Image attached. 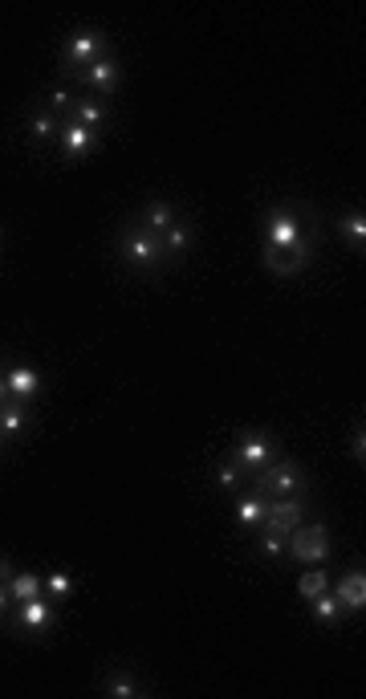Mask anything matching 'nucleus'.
Returning a JSON list of instances; mask_svg holds the SVG:
<instances>
[{
	"instance_id": "1",
	"label": "nucleus",
	"mask_w": 366,
	"mask_h": 699,
	"mask_svg": "<svg viewBox=\"0 0 366 699\" xmlns=\"http://www.w3.org/2000/svg\"><path fill=\"white\" fill-rule=\"evenodd\" d=\"M318 252L314 212L305 204H269L261 212V261L273 277H297L310 269Z\"/></svg>"
},
{
	"instance_id": "2",
	"label": "nucleus",
	"mask_w": 366,
	"mask_h": 699,
	"mask_svg": "<svg viewBox=\"0 0 366 699\" xmlns=\"http://www.w3.org/2000/svg\"><path fill=\"white\" fill-rule=\"evenodd\" d=\"M114 252H118V261L127 265L131 273H139V277H155V273H163V269L171 265L167 248H163V236L151 232V228H143L135 216L118 224V232H114Z\"/></svg>"
},
{
	"instance_id": "3",
	"label": "nucleus",
	"mask_w": 366,
	"mask_h": 699,
	"mask_svg": "<svg viewBox=\"0 0 366 699\" xmlns=\"http://www.w3.org/2000/svg\"><path fill=\"white\" fill-rule=\"evenodd\" d=\"M102 57H114L110 33L106 29H78V33H70L66 41H61L57 70L66 74V82H70V78H78L82 70H90L94 61H102Z\"/></svg>"
},
{
	"instance_id": "4",
	"label": "nucleus",
	"mask_w": 366,
	"mask_h": 699,
	"mask_svg": "<svg viewBox=\"0 0 366 699\" xmlns=\"http://www.w3.org/2000/svg\"><path fill=\"white\" fill-rule=\"evenodd\" d=\"M277 456H281V443H277L269 431H261V427H244V431H236L232 448H228V460L244 472V480H249V484H253V476H257L261 468H269Z\"/></svg>"
},
{
	"instance_id": "5",
	"label": "nucleus",
	"mask_w": 366,
	"mask_h": 699,
	"mask_svg": "<svg viewBox=\"0 0 366 699\" xmlns=\"http://www.w3.org/2000/svg\"><path fill=\"white\" fill-rule=\"evenodd\" d=\"M253 488L261 492V496H305L310 492V472H305L297 460H289V456H277L269 468H261L257 476H253Z\"/></svg>"
},
{
	"instance_id": "6",
	"label": "nucleus",
	"mask_w": 366,
	"mask_h": 699,
	"mask_svg": "<svg viewBox=\"0 0 366 699\" xmlns=\"http://www.w3.org/2000/svg\"><path fill=\"white\" fill-rule=\"evenodd\" d=\"M9 622H13V630H21L25 639H45V634L53 630V622H57V602L53 598H29V602H17L13 606V614H9Z\"/></svg>"
},
{
	"instance_id": "7",
	"label": "nucleus",
	"mask_w": 366,
	"mask_h": 699,
	"mask_svg": "<svg viewBox=\"0 0 366 699\" xmlns=\"http://www.w3.org/2000/svg\"><path fill=\"white\" fill-rule=\"evenodd\" d=\"M326 553H330V533H326V525H297L293 533H289V557L293 561H310V565H318V561H326Z\"/></svg>"
},
{
	"instance_id": "8",
	"label": "nucleus",
	"mask_w": 366,
	"mask_h": 699,
	"mask_svg": "<svg viewBox=\"0 0 366 699\" xmlns=\"http://www.w3.org/2000/svg\"><path fill=\"white\" fill-rule=\"evenodd\" d=\"M98 691L110 695V699H139V695H151V687H147L131 667H118V663H110V667L98 671Z\"/></svg>"
},
{
	"instance_id": "9",
	"label": "nucleus",
	"mask_w": 366,
	"mask_h": 699,
	"mask_svg": "<svg viewBox=\"0 0 366 699\" xmlns=\"http://www.w3.org/2000/svg\"><path fill=\"white\" fill-rule=\"evenodd\" d=\"M70 82L94 90V98H110V94H118V86H122V61H118V57H102V61H94L90 70H82V74L70 78Z\"/></svg>"
},
{
	"instance_id": "10",
	"label": "nucleus",
	"mask_w": 366,
	"mask_h": 699,
	"mask_svg": "<svg viewBox=\"0 0 366 699\" xmlns=\"http://www.w3.org/2000/svg\"><path fill=\"white\" fill-rule=\"evenodd\" d=\"M94 143H98V131H90V126H82V122H70V118L61 122V135H57V155L61 159L78 163L94 151Z\"/></svg>"
},
{
	"instance_id": "11",
	"label": "nucleus",
	"mask_w": 366,
	"mask_h": 699,
	"mask_svg": "<svg viewBox=\"0 0 366 699\" xmlns=\"http://www.w3.org/2000/svg\"><path fill=\"white\" fill-rule=\"evenodd\" d=\"M301 521H305V496H273V500H269L265 529H277V533H293V529H297Z\"/></svg>"
},
{
	"instance_id": "12",
	"label": "nucleus",
	"mask_w": 366,
	"mask_h": 699,
	"mask_svg": "<svg viewBox=\"0 0 366 699\" xmlns=\"http://www.w3.org/2000/svg\"><path fill=\"white\" fill-rule=\"evenodd\" d=\"M330 590H334V598H338V606L346 614H362L366 610V574H362V569H346L342 578L330 582Z\"/></svg>"
},
{
	"instance_id": "13",
	"label": "nucleus",
	"mask_w": 366,
	"mask_h": 699,
	"mask_svg": "<svg viewBox=\"0 0 366 699\" xmlns=\"http://www.w3.org/2000/svg\"><path fill=\"white\" fill-rule=\"evenodd\" d=\"M61 122H66V118H57V114H53V110H45L41 102H33V106H29V114H25V131H29V139H33L37 147H57Z\"/></svg>"
},
{
	"instance_id": "14",
	"label": "nucleus",
	"mask_w": 366,
	"mask_h": 699,
	"mask_svg": "<svg viewBox=\"0 0 366 699\" xmlns=\"http://www.w3.org/2000/svg\"><path fill=\"white\" fill-rule=\"evenodd\" d=\"M265 513H269V496H261L257 488H249V492L236 496L232 517H236V525H240L244 533H257V529L265 525Z\"/></svg>"
},
{
	"instance_id": "15",
	"label": "nucleus",
	"mask_w": 366,
	"mask_h": 699,
	"mask_svg": "<svg viewBox=\"0 0 366 699\" xmlns=\"http://www.w3.org/2000/svg\"><path fill=\"white\" fill-rule=\"evenodd\" d=\"M135 220L143 224V228H151V232H167L171 224H179L183 216H179V204L175 200H163V196H155V200H147L139 212H135Z\"/></svg>"
},
{
	"instance_id": "16",
	"label": "nucleus",
	"mask_w": 366,
	"mask_h": 699,
	"mask_svg": "<svg viewBox=\"0 0 366 699\" xmlns=\"http://www.w3.org/2000/svg\"><path fill=\"white\" fill-rule=\"evenodd\" d=\"M110 118H114L110 102L106 98H94V94H78V102L70 110V122H82V126H90V131H102Z\"/></svg>"
},
{
	"instance_id": "17",
	"label": "nucleus",
	"mask_w": 366,
	"mask_h": 699,
	"mask_svg": "<svg viewBox=\"0 0 366 699\" xmlns=\"http://www.w3.org/2000/svg\"><path fill=\"white\" fill-rule=\"evenodd\" d=\"M5 383H9V395L21 399V403H33V399L41 395V387H45V383H41V370H33V366H25V362L5 370Z\"/></svg>"
},
{
	"instance_id": "18",
	"label": "nucleus",
	"mask_w": 366,
	"mask_h": 699,
	"mask_svg": "<svg viewBox=\"0 0 366 699\" xmlns=\"http://www.w3.org/2000/svg\"><path fill=\"white\" fill-rule=\"evenodd\" d=\"M334 228H338V236L346 240L350 252H366V216H362V208H346L334 220Z\"/></svg>"
},
{
	"instance_id": "19",
	"label": "nucleus",
	"mask_w": 366,
	"mask_h": 699,
	"mask_svg": "<svg viewBox=\"0 0 366 699\" xmlns=\"http://www.w3.org/2000/svg\"><path fill=\"white\" fill-rule=\"evenodd\" d=\"M25 427H29V403L9 399L5 407H0V435H5V443H13V439L25 435Z\"/></svg>"
},
{
	"instance_id": "20",
	"label": "nucleus",
	"mask_w": 366,
	"mask_h": 699,
	"mask_svg": "<svg viewBox=\"0 0 366 699\" xmlns=\"http://www.w3.org/2000/svg\"><path fill=\"white\" fill-rule=\"evenodd\" d=\"M192 244H196V228H192L188 220H179V224H171V228L163 232V248H167V257H171V261H179Z\"/></svg>"
},
{
	"instance_id": "21",
	"label": "nucleus",
	"mask_w": 366,
	"mask_h": 699,
	"mask_svg": "<svg viewBox=\"0 0 366 699\" xmlns=\"http://www.w3.org/2000/svg\"><path fill=\"white\" fill-rule=\"evenodd\" d=\"M310 610H314V622H318V626H338V622L346 618V610L338 606L334 590H322V594H314V598H310Z\"/></svg>"
},
{
	"instance_id": "22",
	"label": "nucleus",
	"mask_w": 366,
	"mask_h": 699,
	"mask_svg": "<svg viewBox=\"0 0 366 699\" xmlns=\"http://www.w3.org/2000/svg\"><path fill=\"white\" fill-rule=\"evenodd\" d=\"M9 594L13 602H29V598H41L45 586H41V574H33V569H17V574L9 578Z\"/></svg>"
},
{
	"instance_id": "23",
	"label": "nucleus",
	"mask_w": 366,
	"mask_h": 699,
	"mask_svg": "<svg viewBox=\"0 0 366 699\" xmlns=\"http://www.w3.org/2000/svg\"><path fill=\"white\" fill-rule=\"evenodd\" d=\"M41 586H45V598H53L61 606L74 594V574L70 569H53V574H41Z\"/></svg>"
},
{
	"instance_id": "24",
	"label": "nucleus",
	"mask_w": 366,
	"mask_h": 699,
	"mask_svg": "<svg viewBox=\"0 0 366 699\" xmlns=\"http://www.w3.org/2000/svg\"><path fill=\"white\" fill-rule=\"evenodd\" d=\"M45 110H53L57 118H70V110H74V102H78V94L74 90H66V86H49L41 98H37Z\"/></svg>"
},
{
	"instance_id": "25",
	"label": "nucleus",
	"mask_w": 366,
	"mask_h": 699,
	"mask_svg": "<svg viewBox=\"0 0 366 699\" xmlns=\"http://www.w3.org/2000/svg\"><path fill=\"white\" fill-rule=\"evenodd\" d=\"M257 545H261V553L265 557H273V561H281V557H289V533H277V529H257Z\"/></svg>"
},
{
	"instance_id": "26",
	"label": "nucleus",
	"mask_w": 366,
	"mask_h": 699,
	"mask_svg": "<svg viewBox=\"0 0 366 699\" xmlns=\"http://www.w3.org/2000/svg\"><path fill=\"white\" fill-rule=\"evenodd\" d=\"M244 484H249V480H244V472H240L232 460H220V464H216V488H224V492H240Z\"/></svg>"
},
{
	"instance_id": "27",
	"label": "nucleus",
	"mask_w": 366,
	"mask_h": 699,
	"mask_svg": "<svg viewBox=\"0 0 366 699\" xmlns=\"http://www.w3.org/2000/svg\"><path fill=\"white\" fill-rule=\"evenodd\" d=\"M297 590H301V598L310 602L314 594H322V590H330V574L326 569H310V574H301V582H297Z\"/></svg>"
},
{
	"instance_id": "28",
	"label": "nucleus",
	"mask_w": 366,
	"mask_h": 699,
	"mask_svg": "<svg viewBox=\"0 0 366 699\" xmlns=\"http://www.w3.org/2000/svg\"><path fill=\"white\" fill-rule=\"evenodd\" d=\"M350 456H354L358 468H362V460H366V431H362V419H358L354 431H350Z\"/></svg>"
},
{
	"instance_id": "29",
	"label": "nucleus",
	"mask_w": 366,
	"mask_h": 699,
	"mask_svg": "<svg viewBox=\"0 0 366 699\" xmlns=\"http://www.w3.org/2000/svg\"><path fill=\"white\" fill-rule=\"evenodd\" d=\"M13 594H9V582H0V622H9V614H13Z\"/></svg>"
},
{
	"instance_id": "30",
	"label": "nucleus",
	"mask_w": 366,
	"mask_h": 699,
	"mask_svg": "<svg viewBox=\"0 0 366 699\" xmlns=\"http://www.w3.org/2000/svg\"><path fill=\"white\" fill-rule=\"evenodd\" d=\"M13 574H17V565H13V561H9L5 553H0V582H9Z\"/></svg>"
},
{
	"instance_id": "31",
	"label": "nucleus",
	"mask_w": 366,
	"mask_h": 699,
	"mask_svg": "<svg viewBox=\"0 0 366 699\" xmlns=\"http://www.w3.org/2000/svg\"><path fill=\"white\" fill-rule=\"evenodd\" d=\"M13 395H9V383H5V370H0V407H5Z\"/></svg>"
},
{
	"instance_id": "32",
	"label": "nucleus",
	"mask_w": 366,
	"mask_h": 699,
	"mask_svg": "<svg viewBox=\"0 0 366 699\" xmlns=\"http://www.w3.org/2000/svg\"><path fill=\"white\" fill-rule=\"evenodd\" d=\"M0 252H5V236H0Z\"/></svg>"
},
{
	"instance_id": "33",
	"label": "nucleus",
	"mask_w": 366,
	"mask_h": 699,
	"mask_svg": "<svg viewBox=\"0 0 366 699\" xmlns=\"http://www.w3.org/2000/svg\"><path fill=\"white\" fill-rule=\"evenodd\" d=\"M0 448H5V435H0Z\"/></svg>"
}]
</instances>
